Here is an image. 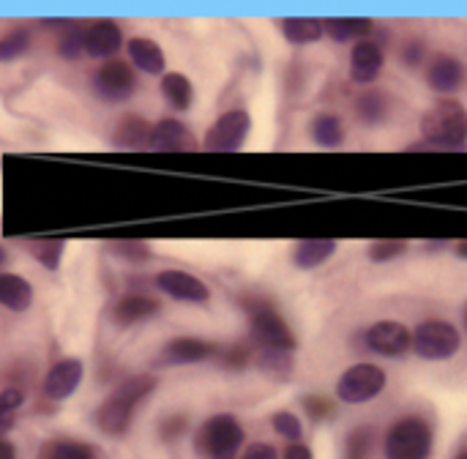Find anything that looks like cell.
<instances>
[{
    "label": "cell",
    "instance_id": "cell-1",
    "mask_svg": "<svg viewBox=\"0 0 467 459\" xmlns=\"http://www.w3.org/2000/svg\"><path fill=\"white\" fill-rule=\"evenodd\" d=\"M241 307L249 318V342L254 348L257 367L279 381H287L293 372L296 356V337L279 309L260 296L241 298Z\"/></svg>",
    "mask_w": 467,
    "mask_h": 459
},
{
    "label": "cell",
    "instance_id": "cell-2",
    "mask_svg": "<svg viewBox=\"0 0 467 459\" xmlns=\"http://www.w3.org/2000/svg\"><path fill=\"white\" fill-rule=\"evenodd\" d=\"M246 443V433L233 413L208 416L194 433V452L200 459H238Z\"/></svg>",
    "mask_w": 467,
    "mask_h": 459
},
{
    "label": "cell",
    "instance_id": "cell-3",
    "mask_svg": "<svg viewBox=\"0 0 467 459\" xmlns=\"http://www.w3.org/2000/svg\"><path fill=\"white\" fill-rule=\"evenodd\" d=\"M432 449L435 433L424 416H402L383 435V459H430Z\"/></svg>",
    "mask_w": 467,
    "mask_h": 459
},
{
    "label": "cell",
    "instance_id": "cell-4",
    "mask_svg": "<svg viewBox=\"0 0 467 459\" xmlns=\"http://www.w3.org/2000/svg\"><path fill=\"white\" fill-rule=\"evenodd\" d=\"M421 137L438 148H465L467 145V110L457 99H441L421 118Z\"/></svg>",
    "mask_w": 467,
    "mask_h": 459
},
{
    "label": "cell",
    "instance_id": "cell-5",
    "mask_svg": "<svg viewBox=\"0 0 467 459\" xmlns=\"http://www.w3.org/2000/svg\"><path fill=\"white\" fill-rule=\"evenodd\" d=\"M462 334L449 320H424L413 329V353L424 361H449L460 353Z\"/></svg>",
    "mask_w": 467,
    "mask_h": 459
},
{
    "label": "cell",
    "instance_id": "cell-6",
    "mask_svg": "<svg viewBox=\"0 0 467 459\" xmlns=\"http://www.w3.org/2000/svg\"><path fill=\"white\" fill-rule=\"evenodd\" d=\"M386 383H389V378L378 364L358 361V364L348 367L342 372V378L337 381V400L345 405H367L386 391Z\"/></svg>",
    "mask_w": 467,
    "mask_h": 459
},
{
    "label": "cell",
    "instance_id": "cell-7",
    "mask_svg": "<svg viewBox=\"0 0 467 459\" xmlns=\"http://www.w3.org/2000/svg\"><path fill=\"white\" fill-rule=\"evenodd\" d=\"M137 71L134 66H129V60L112 57L104 60L96 74H93V90L101 101L107 104H123L137 93Z\"/></svg>",
    "mask_w": 467,
    "mask_h": 459
},
{
    "label": "cell",
    "instance_id": "cell-8",
    "mask_svg": "<svg viewBox=\"0 0 467 459\" xmlns=\"http://www.w3.org/2000/svg\"><path fill=\"white\" fill-rule=\"evenodd\" d=\"M361 342L375 356L400 359L413 348V331L400 320H378L364 331Z\"/></svg>",
    "mask_w": 467,
    "mask_h": 459
},
{
    "label": "cell",
    "instance_id": "cell-9",
    "mask_svg": "<svg viewBox=\"0 0 467 459\" xmlns=\"http://www.w3.org/2000/svg\"><path fill=\"white\" fill-rule=\"evenodd\" d=\"M249 131H252V118H249V112L235 107V110L222 112V115L211 123V129L205 131L202 145H205L208 151H238V148L246 142Z\"/></svg>",
    "mask_w": 467,
    "mask_h": 459
},
{
    "label": "cell",
    "instance_id": "cell-10",
    "mask_svg": "<svg viewBox=\"0 0 467 459\" xmlns=\"http://www.w3.org/2000/svg\"><path fill=\"white\" fill-rule=\"evenodd\" d=\"M153 285L172 301H183V304H208V298H211V287L200 276H194L189 271H178V268L159 271Z\"/></svg>",
    "mask_w": 467,
    "mask_h": 459
},
{
    "label": "cell",
    "instance_id": "cell-11",
    "mask_svg": "<svg viewBox=\"0 0 467 459\" xmlns=\"http://www.w3.org/2000/svg\"><path fill=\"white\" fill-rule=\"evenodd\" d=\"M82 378H85V367H82L79 359H60L44 375L41 397L49 400V402H66L79 389Z\"/></svg>",
    "mask_w": 467,
    "mask_h": 459
},
{
    "label": "cell",
    "instance_id": "cell-12",
    "mask_svg": "<svg viewBox=\"0 0 467 459\" xmlns=\"http://www.w3.org/2000/svg\"><path fill=\"white\" fill-rule=\"evenodd\" d=\"M134 416H137V408H131L129 402H123L120 397H115L109 391L99 402V408L93 413V422H96L101 435H107L112 441H123L131 433V427H134Z\"/></svg>",
    "mask_w": 467,
    "mask_h": 459
},
{
    "label": "cell",
    "instance_id": "cell-13",
    "mask_svg": "<svg viewBox=\"0 0 467 459\" xmlns=\"http://www.w3.org/2000/svg\"><path fill=\"white\" fill-rule=\"evenodd\" d=\"M386 66V52L380 41L364 38L350 47V79L356 85H372Z\"/></svg>",
    "mask_w": 467,
    "mask_h": 459
},
{
    "label": "cell",
    "instance_id": "cell-14",
    "mask_svg": "<svg viewBox=\"0 0 467 459\" xmlns=\"http://www.w3.org/2000/svg\"><path fill=\"white\" fill-rule=\"evenodd\" d=\"M424 77H427V85H430L435 93H457V90L465 85L467 68L457 55L438 52V55L430 57Z\"/></svg>",
    "mask_w": 467,
    "mask_h": 459
},
{
    "label": "cell",
    "instance_id": "cell-15",
    "mask_svg": "<svg viewBox=\"0 0 467 459\" xmlns=\"http://www.w3.org/2000/svg\"><path fill=\"white\" fill-rule=\"evenodd\" d=\"M216 356H219V348L213 342H208V339L175 337L161 348L159 361L164 367H183V364H200V361H208V359H216Z\"/></svg>",
    "mask_w": 467,
    "mask_h": 459
},
{
    "label": "cell",
    "instance_id": "cell-16",
    "mask_svg": "<svg viewBox=\"0 0 467 459\" xmlns=\"http://www.w3.org/2000/svg\"><path fill=\"white\" fill-rule=\"evenodd\" d=\"M150 151H161V153H175V151H194L197 140L192 137L189 126L178 118H161L159 123H153L150 129V140H148Z\"/></svg>",
    "mask_w": 467,
    "mask_h": 459
},
{
    "label": "cell",
    "instance_id": "cell-17",
    "mask_svg": "<svg viewBox=\"0 0 467 459\" xmlns=\"http://www.w3.org/2000/svg\"><path fill=\"white\" fill-rule=\"evenodd\" d=\"M161 312V304L148 293H126L112 307V323L118 329H131L137 323H145Z\"/></svg>",
    "mask_w": 467,
    "mask_h": 459
},
{
    "label": "cell",
    "instance_id": "cell-18",
    "mask_svg": "<svg viewBox=\"0 0 467 459\" xmlns=\"http://www.w3.org/2000/svg\"><path fill=\"white\" fill-rule=\"evenodd\" d=\"M123 44H126L123 41V30L112 19H99L85 33V55H90V57L112 60L120 52Z\"/></svg>",
    "mask_w": 467,
    "mask_h": 459
},
{
    "label": "cell",
    "instance_id": "cell-19",
    "mask_svg": "<svg viewBox=\"0 0 467 459\" xmlns=\"http://www.w3.org/2000/svg\"><path fill=\"white\" fill-rule=\"evenodd\" d=\"M126 49H129V60L134 68H140L145 74H161L164 77L167 57H164V49L159 47V41H153L148 36H134V38H129Z\"/></svg>",
    "mask_w": 467,
    "mask_h": 459
},
{
    "label": "cell",
    "instance_id": "cell-20",
    "mask_svg": "<svg viewBox=\"0 0 467 459\" xmlns=\"http://www.w3.org/2000/svg\"><path fill=\"white\" fill-rule=\"evenodd\" d=\"M150 123L137 115V112H126L120 115V120L115 123L112 129V145L115 148H126V151H137V148H145L148 140H150Z\"/></svg>",
    "mask_w": 467,
    "mask_h": 459
},
{
    "label": "cell",
    "instance_id": "cell-21",
    "mask_svg": "<svg viewBox=\"0 0 467 459\" xmlns=\"http://www.w3.org/2000/svg\"><path fill=\"white\" fill-rule=\"evenodd\" d=\"M323 30L337 44L364 41V38H369L375 33V22L367 19V16H334V19H323Z\"/></svg>",
    "mask_w": 467,
    "mask_h": 459
},
{
    "label": "cell",
    "instance_id": "cell-22",
    "mask_svg": "<svg viewBox=\"0 0 467 459\" xmlns=\"http://www.w3.org/2000/svg\"><path fill=\"white\" fill-rule=\"evenodd\" d=\"M391 112V96L380 88H367L356 96V118L367 126H378Z\"/></svg>",
    "mask_w": 467,
    "mask_h": 459
},
{
    "label": "cell",
    "instance_id": "cell-23",
    "mask_svg": "<svg viewBox=\"0 0 467 459\" xmlns=\"http://www.w3.org/2000/svg\"><path fill=\"white\" fill-rule=\"evenodd\" d=\"M334 252H337V241L331 238H304L293 249V266L301 271H312L320 268Z\"/></svg>",
    "mask_w": 467,
    "mask_h": 459
},
{
    "label": "cell",
    "instance_id": "cell-24",
    "mask_svg": "<svg viewBox=\"0 0 467 459\" xmlns=\"http://www.w3.org/2000/svg\"><path fill=\"white\" fill-rule=\"evenodd\" d=\"M33 304V287L19 274H0V307L11 312H27Z\"/></svg>",
    "mask_w": 467,
    "mask_h": 459
},
{
    "label": "cell",
    "instance_id": "cell-25",
    "mask_svg": "<svg viewBox=\"0 0 467 459\" xmlns=\"http://www.w3.org/2000/svg\"><path fill=\"white\" fill-rule=\"evenodd\" d=\"M161 96H164V101L170 104V110H175V112H186L189 107H192V101H194V85H192V79L186 77V74H181V71H167L164 77H161Z\"/></svg>",
    "mask_w": 467,
    "mask_h": 459
},
{
    "label": "cell",
    "instance_id": "cell-26",
    "mask_svg": "<svg viewBox=\"0 0 467 459\" xmlns=\"http://www.w3.org/2000/svg\"><path fill=\"white\" fill-rule=\"evenodd\" d=\"M156 386H159V378H156V375H150V372H137V375H126V378L112 389V394L120 397L123 402H129L131 408H140V405L156 391Z\"/></svg>",
    "mask_w": 467,
    "mask_h": 459
},
{
    "label": "cell",
    "instance_id": "cell-27",
    "mask_svg": "<svg viewBox=\"0 0 467 459\" xmlns=\"http://www.w3.org/2000/svg\"><path fill=\"white\" fill-rule=\"evenodd\" d=\"M309 137H312L320 148H339V145L345 142L348 131H345V123H342L339 115H334V112H320V115H315L312 123H309Z\"/></svg>",
    "mask_w": 467,
    "mask_h": 459
},
{
    "label": "cell",
    "instance_id": "cell-28",
    "mask_svg": "<svg viewBox=\"0 0 467 459\" xmlns=\"http://www.w3.org/2000/svg\"><path fill=\"white\" fill-rule=\"evenodd\" d=\"M279 27H282V36L296 47L315 44L326 33L323 19H315V16H287V19L279 22Z\"/></svg>",
    "mask_w": 467,
    "mask_h": 459
},
{
    "label": "cell",
    "instance_id": "cell-29",
    "mask_svg": "<svg viewBox=\"0 0 467 459\" xmlns=\"http://www.w3.org/2000/svg\"><path fill=\"white\" fill-rule=\"evenodd\" d=\"M38 459H99V449L85 441L71 438H55L47 441L38 452Z\"/></svg>",
    "mask_w": 467,
    "mask_h": 459
},
{
    "label": "cell",
    "instance_id": "cell-30",
    "mask_svg": "<svg viewBox=\"0 0 467 459\" xmlns=\"http://www.w3.org/2000/svg\"><path fill=\"white\" fill-rule=\"evenodd\" d=\"M25 246L33 255V260H38L47 271L60 268V260H63V252H66L63 238H27Z\"/></svg>",
    "mask_w": 467,
    "mask_h": 459
},
{
    "label": "cell",
    "instance_id": "cell-31",
    "mask_svg": "<svg viewBox=\"0 0 467 459\" xmlns=\"http://www.w3.org/2000/svg\"><path fill=\"white\" fill-rule=\"evenodd\" d=\"M85 33H88V27H82L79 22L60 25V36H57L55 52L63 60H77L85 52Z\"/></svg>",
    "mask_w": 467,
    "mask_h": 459
},
{
    "label": "cell",
    "instance_id": "cell-32",
    "mask_svg": "<svg viewBox=\"0 0 467 459\" xmlns=\"http://www.w3.org/2000/svg\"><path fill=\"white\" fill-rule=\"evenodd\" d=\"M25 405V391L11 386L0 391V438H5L16 427V413Z\"/></svg>",
    "mask_w": 467,
    "mask_h": 459
},
{
    "label": "cell",
    "instance_id": "cell-33",
    "mask_svg": "<svg viewBox=\"0 0 467 459\" xmlns=\"http://www.w3.org/2000/svg\"><path fill=\"white\" fill-rule=\"evenodd\" d=\"M216 359L227 372H244L254 361V348H252V342H235L230 348H219Z\"/></svg>",
    "mask_w": 467,
    "mask_h": 459
},
{
    "label": "cell",
    "instance_id": "cell-34",
    "mask_svg": "<svg viewBox=\"0 0 467 459\" xmlns=\"http://www.w3.org/2000/svg\"><path fill=\"white\" fill-rule=\"evenodd\" d=\"M30 49V33L27 27H11L0 36V63L16 60Z\"/></svg>",
    "mask_w": 467,
    "mask_h": 459
},
{
    "label": "cell",
    "instance_id": "cell-35",
    "mask_svg": "<svg viewBox=\"0 0 467 459\" xmlns=\"http://www.w3.org/2000/svg\"><path fill=\"white\" fill-rule=\"evenodd\" d=\"M107 252L109 255H115L118 260H123V263H131V266H142V263H148L150 260V246L145 244V241H112L109 246H107Z\"/></svg>",
    "mask_w": 467,
    "mask_h": 459
},
{
    "label": "cell",
    "instance_id": "cell-36",
    "mask_svg": "<svg viewBox=\"0 0 467 459\" xmlns=\"http://www.w3.org/2000/svg\"><path fill=\"white\" fill-rule=\"evenodd\" d=\"M271 427L287 443H301V438H304V424H301V419L293 411H276L271 416Z\"/></svg>",
    "mask_w": 467,
    "mask_h": 459
},
{
    "label": "cell",
    "instance_id": "cell-37",
    "mask_svg": "<svg viewBox=\"0 0 467 459\" xmlns=\"http://www.w3.org/2000/svg\"><path fill=\"white\" fill-rule=\"evenodd\" d=\"M301 408L312 419V424H323V422H331L337 416V402L331 397H323V394H306L301 400Z\"/></svg>",
    "mask_w": 467,
    "mask_h": 459
},
{
    "label": "cell",
    "instance_id": "cell-38",
    "mask_svg": "<svg viewBox=\"0 0 467 459\" xmlns=\"http://www.w3.org/2000/svg\"><path fill=\"white\" fill-rule=\"evenodd\" d=\"M408 246H410L408 241L386 238V241H372L369 249H367V255H369L372 263H391V260L402 257L408 252Z\"/></svg>",
    "mask_w": 467,
    "mask_h": 459
},
{
    "label": "cell",
    "instance_id": "cell-39",
    "mask_svg": "<svg viewBox=\"0 0 467 459\" xmlns=\"http://www.w3.org/2000/svg\"><path fill=\"white\" fill-rule=\"evenodd\" d=\"M424 57H427V41L424 38H408V41H402V47H400V60H402V66L405 68H410V71H416V68H421L424 66Z\"/></svg>",
    "mask_w": 467,
    "mask_h": 459
},
{
    "label": "cell",
    "instance_id": "cell-40",
    "mask_svg": "<svg viewBox=\"0 0 467 459\" xmlns=\"http://www.w3.org/2000/svg\"><path fill=\"white\" fill-rule=\"evenodd\" d=\"M186 430H189V419H186L183 413H170V416H164V419L159 422V438H161L164 443L181 441V438L186 435Z\"/></svg>",
    "mask_w": 467,
    "mask_h": 459
},
{
    "label": "cell",
    "instance_id": "cell-41",
    "mask_svg": "<svg viewBox=\"0 0 467 459\" xmlns=\"http://www.w3.org/2000/svg\"><path fill=\"white\" fill-rule=\"evenodd\" d=\"M375 443V433L369 427H358L348 435V459H364Z\"/></svg>",
    "mask_w": 467,
    "mask_h": 459
},
{
    "label": "cell",
    "instance_id": "cell-42",
    "mask_svg": "<svg viewBox=\"0 0 467 459\" xmlns=\"http://www.w3.org/2000/svg\"><path fill=\"white\" fill-rule=\"evenodd\" d=\"M244 459H279V452L271 443H249L244 449Z\"/></svg>",
    "mask_w": 467,
    "mask_h": 459
},
{
    "label": "cell",
    "instance_id": "cell-43",
    "mask_svg": "<svg viewBox=\"0 0 467 459\" xmlns=\"http://www.w3.org/2000/svg\"><path fill=\"white\" fill-rule=\"evenodd\" d=\"M282 459H315V454H312V449L306 443H287Z\"/></svg>",
    "mask_w": 467,
    "mask_h": 459
},
{
    "label": "cell",
    "instance_id": "cell-44",
    "mask_svg": "<svg viewBox=\"0 0 467 459\" xmlns=\"http://www.w3.org/2000/svg\"><path fill=\"white\" fill-rule=\"evenodd\" d=\"M0 459H19V454H16V446H14L8 438H0Z\"/></svg>",
    "mask_w": 467,
    "mask_h": 459
},
{
    "label": "cell",
    "instance_id": "cell-45",
    "mask_svg": "<svg viewBox=\"0 0 467 459\" xmlns=\"http://www.w3.org/2000/svg\"><path fill=\"white\" fill-rule=\"evenodd\" d=\"M454 252H457V255H460L462 260H467V241H460V244L454 246Z\"/></svg>",
    "mask_w": 467,
    "mask_h": 459
},
{
    "label": "cell",
    "instance_id": "cell-46",
    "mask_svg": "<svg viewBox=\"0 0 467 459\" xmlns=\"http://www.w3.org/2000/svg\"><path fill=\"white\" fill-rule=\"evenodd\" d=\"M8 263V252H5V246H0V268Z\"/></svg>",
    "mask_w": 467,
    "mask_h": 459
},
{
    "label": "cell",
    "instance_id": "cell-47",
    "mask_svg": "<svg viewBox=\"0 0 467 459\" xmlns=\"http://www.w3.org/2000/svg\"><path fill=\"white\" fill-rule=\"evenodd\" d=\"M454 459H467V443L462 446V449H460V452H457V457Z\"/></svg>",
    "mask_w": 467,
    "mask_h": 459
},
{
    "label": "cell",
    "instance_id": "cell-48",
    "mask_svg": "<svg viewBox=\"0 0 467 459\" xmlns=\"http://www.w3.org/2000/svg\"><path fill=\"white\" fill-rule=\"evenodd\" d=\"M462 326H465V331H467V304H465V309H462Z\"/></svg>",
    "mask_w": 467,
    "mask_h": 459
}]
</instances>
